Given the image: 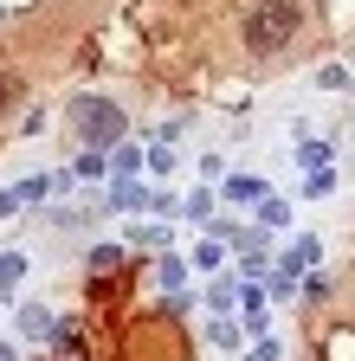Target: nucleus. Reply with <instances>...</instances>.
Returning <instances> with one entry per match:
<instances>
[{"instance_id":"1a4fd4ad","label":"nucleus","mask_w":355,"mask_h":361,"mask_svg":"<svg viewBox=\"0 0 355 361\" xmlns=\"http://www.w3.org/2000/svg\"><path fill=\"white\" fill-rule=\"evenodd\" d=\"M330 188H336V174H330V168H310V180H303V194H310V200H323Z\"/></svg>"},{"instance_id":"9d476101","label":"nucleus","mask_w":355,"mask_h":361,"mask_svg":"<svg viewBox=\"0 0 355 361\" xmlns=\"http://www.w3.org/2000/svg\"><path fill=\"white\" fill-rule=\"evenodd\" d=\"M188 284V264L181 258H162V290H181Z\"/></svg>"},{"instance_id":"0eeeda50","label":"nucleus","mask_w":355,"mask_h":361,"mask_svg":"<svg viewBox=\"0 0 355 361\" xmlns=\"http://www.w3.org/2000/svg\"><path fill=\"white\" fill-rule=\"evenodd\" d=\"M207 342H213V348H239V323H227V316H213V323H207Z\"/></svg>"},{"instance_id":"f3484780","label":"nucleus","mask_w":355,"mask_h":361,"mask_svg":"<svg viewBox=\"0 0 355 361\" xmlns=\"http://www.w3.org/2000/svg\"><path fill=\"white\" fill-rule=\"evenodd\" d=\"M0 361H13V348H7V342H0Z\"/></svg>"},{"instance_id":"dca6fc26","label":"nucleus","mask_w":355,"mask_h":361,"mask_svg":"<svg viewBox=\"0 0 355 361\" xmlns=\"http://www.w3.org/2000/svg\"><path fill=\"white\" fill-rule=\"evenodd\" d=\"M252 361H278V342H258V348H252Z\"/></svg>"},{"instance_id":"f03ea898","label":"nucleus","mask_w":355,"mask_h":361,"mask_svg":"<svg viewBox=\"0 0 355 361\" xmlns=\"http://www.w3.org/2000/svg\"><path fill=\"white\" fill-rule=\"evenodd\" d=\"M71 129H78L84 149H116L129 135V110L110 104V97H97V90H84V97H71Z\"/></svg>"},{"instance_id":"9b49d317","label":"nucleus","mask_w":355,"mask_h":361,"mask_svg":"<svg viewBox=\"0 0 355 361\" xmlns=\"http://www.w3.org/2000/svg\"><path fill=\"white\" fill-rule=\"evenodd\" d=\"M239 290H246V284H233V278H227V284H213V297H207V303H213V310H219V316H227V310H233V297H239Z\"/></svg>"},{"instance_id":"f257e3e1","label":"nucleus","mask_w":355,"mask_h":361,"mask_svg":"<svg viewBox=\"0 0 355 361\" xmlns=\"http://www.w3.org/2000/svg\"><path fill=\"white\" fill-rule=\"evenodd\" d=\"M297 32H303V0H252L246 20H239L246 59H278V52H291Z\"/></svg>"},{"instance_id":"2eb2a0df","label":"nucleus","mask_w":355,"mask_h":361,"mask_svg":"<svg viewBox=\"0 0 355 361\" xmlns=\"http://www.w3.org/2000/svg\"><path fill=\"white\" fill-rule=\"evenodd\" d=\"M13 97H20V78H13V71H0V110H7Z\"/></svg>"},{"instance_id":"39448f33","label":"nucleus","mask_w":355,"mask_h":361,"mask_svg":"<svg viewBox=\"0 0 355 361\" xmlns=\"http://www.w3.org/2000/svg\"><path fill=\"white\" fill-rule=\"evenodd\" d=\"M297 161H303V168H330V142H317V135H303V142H297Z\"/></svg>"},{"instance_id":"7ed1b4c3","label":"nucleus","mask_w":355,"mask_h":361,"mask_svg":"<svg viewBox=\"0 0 355 361\" xmlns=\"http://www.w3.org/2000/svg\"><path fill=\"white\" fill-rule=\"evenodd\" d=\"M219 194H227L233 207H258V200H265V180H258V174H233Z\"/></svg>"},{"instance_id":"20e7f679","label":"nucleus","mask_w":355,"mask_h":361,"mask_svg":"<svg viewBox=\"0 0 355 361\" xmlns=\"http://www.w3.org/2000/svg\"><path fill=\"white\" fill-rule=\"evenodd\" d=\"M20 336H52V316L39 303H20Z\"/></svg>"},{"instance_id":"6e6552de","label":"nucleus","mask_w":355,"mask_h":361,"mask_svg":"<svg viewBox=\"0 0 355 361\" xmlns=\"http://www.w3.org/2000/svg\"><path fill=\"white\" fill-rule=\"evenodd\" d=\"M26 278V252H7V258H0V290H13Z\"/></svg>"},{"instance_id":"423d86ee","label":"nucleus","mask_w":355,"mask_h":361,"mask_svg":"<svg viewBox=\"0 0 355 361\" xmlns=\"http://www.w3.org/2000/svg\"><path fill=\"white\" fill-rule=\"evenodd\" d=\"M155 194L149 188H136V180H116V194H110V207H149Z\"/></svg>"},{"instance_id":"4468645a","label":"nucleus","mask_w":355,"mask_h":361,"mask_svg":"<svg viewBox=\"0 0 355 361\" xmlns=\"http://www.w3.org/2000/svg\"><path fill=\"white\" fill-rule=\"evenodd\" d=\"M194 264L213 271V264H219V239H200V245H194Z\"/></svg>"},{"instance_id":"ddd939ff","label":"nucleus","mask_w":355,"mask_h":361,"mask_svg":"<svg viewBox=\"0 0 355 361\" xmlns=\"http://www.w3.org/2000/svg\"><path fill=\"white\" fill-rule=\"evenodd\" d=\"M317 84H323V90H349V71H342V65H323Z\"/></svg>"},{"instance_id":"f8f14e48","label":"nucleus","mask_w":355,"mask_h":361,"mask_svg":"<svg viewBox=\"0 0 355 361\" xmlns=\"http://www.w3.org/2000/svg\"><path fill=\"white\" fill-rule=\"evenodd\" d=\"M258 219H265V226H284L291 207H284V200H258Z\"/></svg>"}]
</instances>
